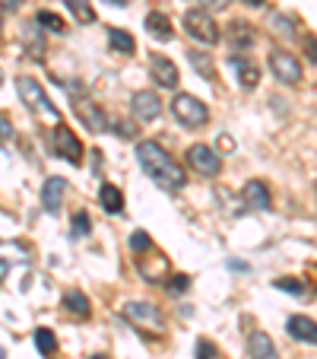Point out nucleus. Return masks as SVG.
<instances>
[{
	"mask_svg": "<svg viewBox=\"0 0 317 359\" xmlns=\"http://www.w3.org/2000/svg\"><path fill=\"white\" fill-rule=\"evenodd\" d=\"M136 159H140L143 172H146V175L153 178L159 188L181 191L184 184H188V175H184V169L169 156V153H165L162 147H159V143L140 140V143H136Z\"/></svg>",
	"mask_w": 317,
	"mask_h": 359,
	"instance_id": "1",
	"label": "nucleus"
},
{
	"mask_svg": "<svg viewBox=\"0 0 317 359\" xmlns=\"http://www.w3.org/2000/svg\"><path fill=\"white\" fill-rule=\"evenodd\" d=\"M171 115H175V121L184 124L188 130H197L209 121V109L190 93H178L175 99H171Z\"/></svg>",
	"mask_w": 317,
	"mask_h": 359,
	"instance_id": "2",
	"label": "nucleus"
},
{
	"mask_svg": "<svg viewBox=\"0 0 317 359\" xmlns=\"http://www.w3.org/2000/svg\"><path fill=\"white\" fill-rule=\"evenodd\" d=\"M184 32H188L194 41L206 45V48L219 45V39H223L216 20H213L206 10H188V13H184Z\"/></svg>",
	"mask_w": 317,
	"mask_h": 359,
	"instance_id": "3",
	"label": "nucleus"
},
{
	"mask_svg": "<svg viewBox=\"0 0 317 359\" xmlns=\"http://www.w3.org/2000/svg\"><path fill=\"white\" fill-rule=\"evenodd\" d=\"M16 93L22 95V102H26V105H29L32 111H38V115H48V118H55V121L61 118V115H57V109L51 105V99L45 95V89H41L38 83L32 80V76H20V80H16Z\"/></svg>",
	"mask_w": 317,
	"mask_h": 359,
	"instance_id": "4",
	"label": "nucleus"
},
{
	"mask_svg": "<svg viewBox=\"0 0 317 359\" xmlns=\"http://www.w3.org/2000/svg\"><path fill=\"white\" fill-rule=\"evenodd\" d=\"M188 165L197 172V175H219L223 172V156H219L213 147H206V143H194V147H188Z\"/></svg>",
	"mask_w": 317,
	"mask_h": 359,
	"instance_id": "5",
	"label": "nucleus"
},
{
	"mask_svg": "<svg viewBox=\"0 0 317 359\" xmlns=\"http://www.w3.org/2000/svg\"><path fill=\"white\" fill-rule=\"evenodd\" d=\"M51 149H55L61 159H67L70 165L83 163V143L76 140V134L67 128V124H57L55 134H51Z\"/></svg>",
	"mask_w": 317,
	"mask_h": 359,
	"instance_id": "6",
	"label": "nucleus"
},
{
	"mask_svg": "<svg viewBox=\"0 0 317 359\" xmlns=\"http://www.w3.org/2000/svg\"><path fill=\"white\" fill-rule=\"evenodd\" d=\"M121 312H124V318L127 321H134V325H140V327H159L165 325V318H162V312L155 309L153 302H143V299H134V302H124L121 305Z\"/></svg>",
	"mask_w": 317,
	"mask_h": 359,
	"instance_id": "7",
	"label": "nucleus"
},
{
	"mask_svg": "<svg viewBox=\"0 0 317 359\" xmlns=\"http://www.w3.org/2000/svg\"><path fill=\"white\" fill-rule=\"evenodd\" d=\"M270 70L279 83H286V86H295V83L302 80V64H298V57L289 55V51H283V48L270 51Z\"/></svg>",
	"mask_w": 317,
	"mask_h": 359,
	"instance_id": "8",
	"label": "nucleus"
},
{
	"mask_svg": "<svg viewBox=\"0 0 317 359\" xmlns=\"http://www.w3.org/2000/svg\"><path fill=\"white\" fill-rule=\"evenodd\" d=\"M130 111H134V118L153 124L155 118L162 115V102H159V95H155L153 89H136V93L130 95Z\"/></svg>",
	"mask_w": 317,
	"mask_h": 359,
	"instance_id": "9",
	"label": "nucleus"
},
{
	"mask_svg": "<svg viewBox=\"0 0 317 359\" xmlns=\"http://www.w3.org/2000/svg\"><path fill=\"white\" fill-rule=\"evenodd\" d=\"M73 111H76V118L86 124V130H92V134H101V130L108 128V118H105L101 105H95L92 99H86V95H80V99L73 102Z\"/></svg>",
	"mask_w": 317,
	"mask_h": 359,
	"instance_id": "10",
	"label": "nucleus"
},
{
	"mask_svg": "<svg viewBox=\"0 0 317 359\" xmlns=\"http://www.w3.org/2000/svg\"><path fill=\"white\" fill-rule=\"evenodd\" d=\"M149 74H153L155 86H162V89H175L178 80H181L178 64L171 61V57H165V55H153V57H149Z\"/></svg>",
	"mask_w": 317,
	"mask_h": 359,
	"instance_id": "11",
	"label": "nucleus"
},
{
	"mask_svg": "<svg viewBox=\"0 0 317 359\" xmlns=\"http://www.w3.org/2000/svg\"><path fill=\"white\" fill-rule=\"evenodd\" d=\"M64 191H67V182H64L61 175H51L45 184H41V207H45L48 213H61Z\"/></svg>",
	"mask_w": 317,
	"mask_h": 359,
	"instance_id": "12",
	"label": "nucleus"
},
{
	"mask_svg": "<svg viewBox=\"0 0 317 359\" xmlns=\"http://www.w3.org/2000/svg\"><path fill=\"white\" fill-rule=\"evenodd\" d=\"M229 64H232V70H235L238 83H241L244 89H254L257 83H260V67L254 64V57H248V55H232Z\"/></svg>",
	"mask_w": 317,
	"mask_h": 359,
	"instance_id": "13",
	"label": "nucleus"
},
{
	"mask_svg": "<svg viewBox=\"0 0 317 359\" xmlns=\"http://www.w3.org/2000/svg\"><path fill=\"white\" fill-rule=\"evenodd\" d=\"M241 197H244V203H248V207H254V210H270V207H273L270 188H267L260 178H251V182L244 184Z\"/></svg>",
	"mask_w": 317,
	"mask_h": 359,
	"instance_id": "14",
	"label": "nucleus"
},
{
	"mask_svg": "<svg viewBox=\"0 0 317 359\" xmlns=\"http://www.w3.org/2000/svg\"><path fill=\"white\" fill-rule=\"evenodd\" d=\"M286 331L292 334V340L298 344H317V321L314 318H304V315H292Z\"/></svg>",
	"mask_w": 317,
	"mask_h": 359,
	"instance_id": "15",
	"label": "nucleus"
},
{
	"mask_svg": "<svg viewBox=\"0 0 317 359\" xmlns=\"http://www.w3.org/2000/svg\"><path fill=\"white\" fill-rule=\"evenodd\" d=\"M64 312H67L70 318H76V321H86L89 315H92V305H89L86 292L83 290H67L64 292Z\"/></svg>",
	"mask_w": 317,
	"mask_h": 359,
	"instance_id": "16",
	"label": "nucleus"
},
{
	"mask_svg": "<svg viewBox=\"0 0 317 359\" xmlns=\"http://www.w3.org/2000/svg\"><path fill=\"white\" fill-rule=\"evenodd\" d=\"M248 353H251V359H279V353H276V346H273L270 334H263V331H251Z\"/></svg>",
	"mask_w": 317,
	"mask_h": 359,
	"instance_id": "17",
	"label": "nucleus"
},
{
	"mask_svg": "<svg viewBox=\"0 0 317 359\" xmlns=\"http://www.w3.org/2000/svg\"><path fill=\"white\" fill-rule=\"evenodd\" d=\"M146 32L153 35L155 41H171V39H175V29H171V20H169L165 13H159V10L146 13Z\"/></svg>",
	"mask_w": 317,
	"mask_h": 359,
	"instance_id": "18",
	"label": "nucleus"
},
{
	"mask_svg": "<svg viewBox=\"0 0 317 359\" xmlns=\"http://www.w3.org/2000/svg\"><path fill=\"white\" fill-rule=\"evenodd\" d=\"M99 203H101V210L105 213H121L124 210V194H121V188H115V184H101L99 188Z\"/></svg>",
	"mask_w": 317,
	"mask_h": 359,
	"instance_id": "19",
	"label": "nucleus"
},
{
	"mask_svg": "<svg viewBox=\"0 0 317 359\" xmlns=\"http://www.w3.org/2000/svg\"><path fill=\"white\" fill-rule=\"evenodd\" d=\"M254 26H251V22H244V20H232L229 22V41L235 48H251L254 45Z\"/></svg>",
	"mask_w": 317,
	"mask_h": 359,
	"instance_id": "20",
	"label": "nucleus"
},
{
	"mask_svg": "<svg viewBox=\"0 0 317 359\" xmlns=\"http://www.w3.org/2000/svg\"><path fill=\"white\" fill-rule=\"evenodd\" d=\"M108 45H111V51H115V55H134V51H136L134 35L124 32V29H118V26H108Z\"/></svg>",
	"mask_w": 317,
	"mask_h": 359,
	"instance_id": "21",
	"label": "nucleus"
},
{
	"mask_svg": "<svg viewBox=\"0 0 317 359\" xmlns=\"http://www.w3.org/2000/svg\"><path fill=\"white\" fill-rule=\"evenodd\" d=\"M35 22H38L45 32H55V35L67 32V22H64L57 13H51V10H38V13H35Z\"/></svg>",
	"mask_w": 317,
	"mask_h": 359,
	"instance_id": "22",
	"label": "nucleus"
},
{
	"mask_svg": "<svg viewBox=\"0 0 317 359\" xmlns=\"http://www.w3.org/2000/svg\"><path fill=\"white\" fill-rule=\"evenodd\" d=\"M153 264H146V261H136V267H140V273H143V277H146V280H162L165 277V273H169V261H165L162 258V255H153Z\"/></svg>",
	"mask_w": 317,
	"mask_h": 359,
	"instance_id": "23",
	"label": "nucleus"
},
{
	"mask_svg": "<svg viewBox=\"0 0 317 359\" xmlns=\"http://www.w3.org/2000/svg\"><path fill=\"white\" fill-rule=\"evenodd\" d=\"M190 64H194V70L200 76H206V80H216V67H213V57L203 55V51H188Z\"/></svg>",
	"mask_w": 317,
	"mask_h": 359,
	"instance_id": "24",
	"label": "nucleus"
},
{
	"mask_svg": "<svg viewBox=\"0 0 317 359\" xmlns=\"http://www.w3.org/2000/svg\"><path fill=\"white\" fill-rule=\"evenodd\" d=\"M22 41H26V48H29V57H35V61L45 57V45H41V35L35 26H29L26 32H22Z\"/></svg>",
	"mask_w": 317,
	"mask_h": 359,
	"instance_id": "25",
	"label": "nucleus"
},
{
	"mask_svg": "<svg viewBox=\"0 0 317 359\" xmlns=\"http://www.w3.org/2000/svg\"><path fill=\"white\" fill-rule=\"evenodd\" d=\"M35 346H38L41 356H51V353L57 350V337L48 331V327H38V331H35Z\"/></svg>",
	"mask_w": 317,
	"mask_h": 359,
	"instance_id": "26",
	"label": "nucleus"
},
{
	"mask_svg": "<svg viewBox=\"0 0 317 359\" xmlns=\"http://www.w3.org/2000/svg\"><path fill=\"white\" fill-rule=\"evenodd\" d=\"M67 7L73 10L76 20H80V22H92V20H95V10L89 7L86 0H67Z\"/></svg>",
	"mask_w": 317,
	"mask_h": 359,
	"instance_id": "27",
	"label": "nucleus"
},
{
	"mask_svg": "<svg viewBox=\"0 0 317 359\" xmlns=\"http://www.w3.org/2000/svg\"><path fill=\"white\" fill-rule=\"evenodd\" d=\"M276 290H283V292H289V296H304V283L302 280H295V277H283V280H276Z\"/></svg>",
	"mask_w": 317,
	"mask_h": 359,
	"instance_id": "28",
	"label": "nucleus"
},
{
	"mask_svg": "<svg viewBox=\"0 0 317 359\" xmlns=\"http://www.w3.org/2000/svg\"><path fill=\"white\" fill-rule=\"evenodd\" d=\"M89 232H92L89 213H76V217H73V238H86Z\"/></svg>",
	"mask_w": 317,
	"mask_h": 359,
	"instance_id": "29",
	"label": "nucleus"
},
{
	"mask_svg": "<svg viewBox=\"0 0 317 359\" xmlns=\"http://www.w3.org/2000/svg\"><path fill=\"white\" fill-rule=\"evenodd\" d=\"M146 248H153V238H149L143 229H136L134 236H130V251H134V255H140V251H146Z\"/></svg>",
	"mask_w": 317,
	"mask_h": 359,
	"instance_id": "30",
	"label": "nucleus"
},
{
	"mask_svg": "<svg viewBox=\"0 0 317 359\" xmlns=\"http://www.w3.org/2000/svg\"><path fill=\"white\" fill-rule=\"evenodd\" d=\"M197 359H216V346L209 340H197Z\"/></svg>",
	"mask_w": 317,
	"mask_h": 359,
	"instance_id": "31",
	"label": "nucleus"
},
{
	"mask_svg": "<svg viewBox=\"0 0 317 359\" xmlns=\"http://www.w3.org/2000/svg\"><path fill=\"white\" fill-rule=\"evenodd\" d=\"M115 134L124 137V140H134V137H136V128H134V124H127V121H115Z\"/></svg>",
	"mask_w": 317,
	"mask_h": 359,
	"instance_id": "32",
	"label": "nucleus"
},
{
	"mask_svg": "<svg viewBox=\"0 0 317 359\" xmlns=\"http://www.w3.org/2000/svg\"><path fill=\"white\" fill-rule=\"evenodd\" d=\"M188 286H190V277H188V273H178V277H171L169 290L171 292H188Z\"/></svg>",
	"mask_w": 317,
	"mask_h": 359,
	"instance_id": "33",
	"label": "nucleus"
},
{
	"mask_svg": "<svg viewBox=\"0 0 317 359\" xmlns=\"http://www.w3.org/2000/svg\"><path fill=\"white\" fill-rule=\"evenodd\" d=\"M302 41H304V51H308L311 64H317V39H314V35H311V32H308V35H304V39H302Z\"/></svg>",
	"mask_w": 317,
	"mask_h": 359,
	"instance_id": "34",
	"label": "nucleus"
},
{
	"mask_svg": "<svg viewBox=\"0 0 317 359\" xmlns=\"http://www.w3.org/2000/svg\"><path fill=\"white\" fill-rule=\"evenodd\" d=\"M273 26H276V32L292 35V20H286V16H273Z\"/></svg>",
	"mask_w": 317,
	"mask_h": 359,
	"instance_id": "35",
	"label": "nucleus"
},
{
	"mask_svg": "<svg viewBox=\"0 0 317 359\" xmlns=\"http://www.w3.org/2000/svg\"><path fill=\"white\" fill-rule=\"evenodd\" d=\"M10 137H13V128H10L7 115H0V143H3V140H10Z\"/></svg>",
	"mask_w": 317,
	"mask_h": 359,
	"instance_id": "36",
	"label": "nucleus"
},
{
	"mask_svg": "<svg viewBox=\"0 0 317 359\" xmlns=\"http://www.w3.org/2000/svg\"><path fill=\"white\" fill-rule=\"evenodd\" d=\"M219 147H223V149H235V140H232L229 134H223V137H219Z\"/></svg>",
	"mask_w": 317,
	"mask_h": 359,
	"instance_id": "37",
	"label": "nucleus"
},
{
	"mask_svg": "<svg viewBox=\"0 0 317 359\" xmlns=\"http://www.w3.org/2000/svg\"><path fill=\"white\" fill-rule=\"evenodd\" d=\"M206 7H213V10H223V7H229V0H203Z\"/></svg>",
	"mask_w": 317,
	"mask_h": 359,
	"instance_id": "38",
	"label": "nucleus"
},
{
	"mask_svg": "<svg viewBox=\"0 0 317 359\" xmlns=\"http://www.w3.org/2000/svg\"><path fill=\"white\" fill-rule=\"evenodd\" d=\"M101 4H111V7H127V0H101Z\"/></svg>",
	"mask_w": 317,
	"mask_h": 359,
	"instance_id": "39",
	"label": "nucleus"
},
{
	"mask_svg": "<svg viewBox=\"0 0 317 359\" xmlns=\"http://www.w3.org/2000/svg\"><path fill=\"white\" fill-rule=\"evenodd\" d=\"M241 4H248V7H263L267 0H241Z\"/></svg>",
	"mask_w": 317,
	"mask_h": 359,
	"instance_id": "40",
	"label": "nucleus"
},
{
	"mask_svg": "<svg viewBox=\"0 0 317 359\" xmlns=\"http://www.w3.org/2000/svg\"><path fill=\"white\" fill-rule=\"evenodd\" d=\"M0 32H3V13H0Z\"/></svg>",
	"mask_w": 317,
	"mask_h": 359,
	"instance_id": "41",
	"label": "nucleus"
},
{
	"mask_svg": "<svg viewBox=\"0 0 317 359\" xmlns=\"http://www.w3.org/2000/svg\"><path fill=\"white\" fill-rule=\"evenodd\" d=\"M0 359H7V353H3V350H0Z\"/></svg>",
	"mask_w": 317,
	"mask_h": 359,
	"instance_id": "42",
	"label": "nucleus"
},
{
	"mask_svg": "<svg viewBox=\"0 0 317 359\" xmlns=\"http://www.w3.org/2000/svg\"><path fill=\"white\" fill-rule=\"evenodd\" d=\"M92 359H108V356H92Z\"/></svg>",
	"mask_w": 317,
	"mask_h": 359,
	"instance_id": "43",
	"label": "nucleus"
},
{
	"mask_svg": "<svg viewBox=\"0 0 317 359\" xmlns=\"http://www.w3.org/2000/svg\"><path fill=\"white\" fill-rule=\"evenodd\" d=\"M0 83H3V74H0Z\"/></svg>",
	"mask_w": 317,
	"mask_h": 359,
	"instance_id": "44",
	"label": "nucleus"
},
{
	"mask_svg": "<svg viewBox=\"0 0 317 359\" xmlns=\"http://www.w3.org/2000/svg\"><path fill=\"white\" fill-rule=\"evenodd\" d=\"M314 191H317V182H314Z\"/></svg>",
	"mask_w": 317,
	"mask_h": 359,
	"instance_id": "45",
	"label": "nucleus"
}]
</instances>
